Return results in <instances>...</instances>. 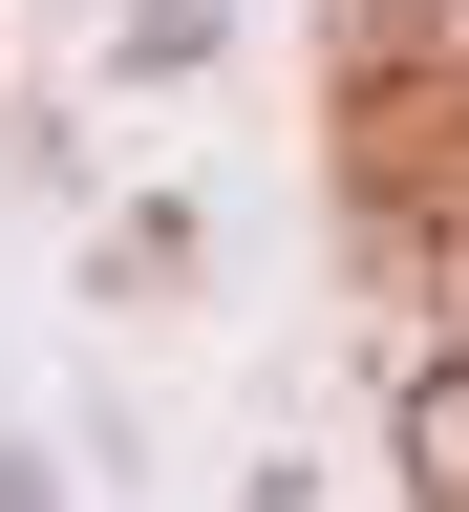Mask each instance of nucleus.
<instances>
[{"label":"nucleus","mask_w":469,"mask_h":512,"mask_svg":"<svg viewBox=\"0 0 469 512\" xmlns=\"http://www.w3.org/2000/svg\"><path fill=\"white\" fill-rule=\"evenodd\" d=\"M384 448H406V491H427V512H469V342H427L406 384H384Z\"/></svg>","instance_id":"nucleus-1"},{"label":"nucleus","mask_w":469,"mask_h":512,"mask_svg":"<svg viewBox=\"0 0 469 512\" xmlns=\"http://www.w3.org/2000/svg\"><path fill=\"white\" fill-rule=\"evenodd\" d=\"M214 43H235V0H107V64H128V86H192Z\"/></svg>","instance_id":"nucleus-2"},{"label":"nucleus","mask_w":469,"mask_h":512,"mask_svg":"<svg viewBox=\"0 0 469 512\" xmlns=\"http://www.w3.org/2000/svg\"><path fill=\"white\" fill-rule=\"evenodd\" d=\"M192 256H214V235L150 192V214H107V235H86V278H107V299H192Z\"/></svg>","instance_id":"nucleus-3"},{"label":"nucleus","mask_w":469,"mask_h":512,"mask_svg":"<svg viewBox=\"0 0 469 512\" xmlns=\"http://www.w3.org/2000/svg\"><path fill=\"white\" fill-rule=\"evenodd\" d=\"M0 512H64V470H43V448H22V427H0Z\"/></svg>","instance_id":"nucleus-4"},{"label":"nucleus","mask_w":469,"mask_h":512,"mask_svg":"<svg viewBox=\"0 0 469 512\" xmlns=\"http://www.w3.org/2000/svg\"><path fill=\"white\" fill-rule=\"evenodd\" d=\"M235 512H320V491H299V470H256V491H235Z\"/></svg>","instance_id":"nucleus-5"}]
</instances>
